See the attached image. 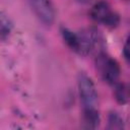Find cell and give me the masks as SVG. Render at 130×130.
I'll return each instance as SVG.
<instances>
[{
    "instance_id": "obj_1",
    "label": "cell",
    "mask_w": 130,
    "mask_h": 130,
    "mask_svg": "<svg viewBox=\"0 0 130 130\" xmlns=\"http://www.w3.org/2000/svg\"><path fill=\"white\" fill-rule=\"evenodd\" d=\"M96 70L102 78L109 84H116L120 76L119 63L105 53H100L95 60Z\"/></svg>"
},
{
    "instance_id": "obj_2",
    "label": "cell",
    "mask_w": 130,
    "mask_h": 130,
    "mask_svg": "<svg viewBox=\"0 0 130 130\" xmlns=\"http://www.w3.org/2000/svg\"><path fill=\"white\" fill-rule=\"evenodd\" d=\"M90 17L109 28H115L120 22L119 15L112 10L111 6L106 1H99L91 7Z\"/></svg>"
},
{
    "instance_id": "obj_3",
    "label": "cell",
    "mask_w": 130,
    "mask_h": 130,
    "mask_svg": "<svg viewBox=\"0 0 130 130\" xmlns=\"http://www.w3.org/2000/svg\"><path fill=\"white\" fill-rule=\"evenodd\" d=\"M77 85L83 108H95L98 92L92 79L87 74L80 72L77 77Z\"/></svg>"
},
{
    "instance_id": "obj_4",
    "label": "cell",
    "mask_w": 130,
    "mask_h": 130,
    "mask_svg": "<svg viewBox=\"0 0 130 130\" xmlns=\"http://www.w3.org/2000/svg\"><path fill=\"white\" fill-rule=\"evenodd\" d=\"M35 15L46 25H51L55 19V9L51 0H25Z\"/></svg>"
},
{
    "instance_id": "obj_5",
    "label": "cell",
    "mask_w": 130,
    "mask_h": 130,
    "mask_svg": "<svg viewBox=\"0 0 130 130\" xmlns=\"http://www.w3.org/2000/svg\"><path fill=\"white\" fill-rule=\"evenodd\" d=\"M101 117L95 108H83L82 114V128L95 129L99 127Z\"/></svg>"
},
{
    "instance_id": "obj_6",
    "label": "cell",
    "mask_w": 130,
    "mask_h": 130,
    "mask_svg": "<svg viewBox=\"0 0 130 130\" xmlns=\"http://www.w3.org/2000/svg\"><path fill=\"white\" fill-rule=\"evenodd\" d=\"M61 34H62V38L64 40V42L66 43V45L74 52H78V47H79V38H78V34L68 29V28H62L61 29Z\"/></svg>"
},
{
    "instance_id": "obj_7",
    "label": "cell",
    "mask_w": 130,
    "mask_h": 130,
    "mask_svg": "<svg viewBox=\"0 0 130 130\" xmlns=\"http://www.w3.org/2000/svg\"><path fill=\"white\" fill-rule=\"evenodd\" d=\"M12 28V24L9 20V18L4 14V12H1V18H0V36L1 40L5 41L8 36L10 35Z\"/></svg>"
},
{
    "instance_id": "obj_8",
    "label": "cell",
    "mask_w": 130,
    "mask_h": 130,
    "mask_svg": "<svg viewBox=\"0 0 130 130\" xmlns=\"http://www.w3.org/2000/svg\"><path fill=\"white\" fill-rule=\"evenodd\" d=\"M108 129H123L124 121L117 112H111L108 117Z\"/></svg>"
},
{
    "instance_id": "obj_9",
    "label": "cell",
    "mask_w": 130,
    "mask_h": 130,
    "mask_svg": "<svg viewBox=\"0 0 130 130\" xmlns=\"http://www.w3.org/2000/svg\"><path fill=\"white\" fill-rule=\"evenodd\" d=\"M115 98L119 104H126L127 103V92L124 84L118 83L115 87Z\"/></svg>"
},
{
    "instance_id": "obj_10",
    "label": "cell",
    "mask_w": 130,
    "mask_h": 130,
    "mask_svg": "<svg viewBox=\"0 0 130 130\" xmlns=\"http://www.w3.org/2000/svg\"><path fill=\"white\" fill-rule=\"evenodd\" d=\"M123 54H124V57L127 60V62L130 64V35L127 37V39L125 41V44L123 47Z\"/></svg>"
}]
</instances>
